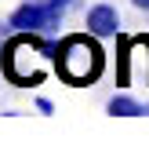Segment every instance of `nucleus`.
<instances>
[{
  "label": "nucleus",
  "instance_id": "1",
  "mask_svg": "<svg viewBox=\"0 0 149 146\" xmlns=\"http://www.w3.org/2000/svg\"><path fill=\"white\" fill-rule=\"evenodd\" d=\"M55 69L65 84H91L102 77L106 69V51L98 48V36L91 33H73L58 40V55H55Z\"/></svg>",
  "mask_w": 149,
  "mask_h": 146
},
{
  "label": "nucleus",
  "instance_id": "2",
  "mask_svg": "<svg viewBox=\"0 0 149 146\" xmlns=\"http://www.w3.org/2000/svg\"><path fill=\"white\" fill-rule=\"evenodd\" d=\"M62 15L51 0H22L11 15H7V33H47V29L62 26Z\"/></svg>",
  "mask_w": 149,
  "mask_h": 146
},
{
  "label": "nucleus",
  "instance_id": "3",
  "mask_svg": "<svg viewBox=\"0 0 149 146\" xmlns=\"http://www.w3.org/2000/svg\"><path fill=\"white\" fill-rule=\"evenodd\" d=\"M84 26L98 40H113V36H120V15H116L113 4H95V7H87Z\"/></svg>",
  "mask_w": 149,
  "mask_h": 146
},
{
  "label": "nucleus",
  "instance_id": "4",
  "mask_svg": "<svg viewBox=\"0 0 149 146\" xmlns=\"http://www.w3.org/2000/svg\"><path fill=\"white\" fill-rule=\"evenodd\" d=\"M106 113H113V117H149V106L131 99V95H113L106 102Z\"/></svg>",
  "mask_w": 149,
  "mask_h": 146
},
{
  "label": "nucleus",
  "instance_id": "5",
  "mask_svg": "<svg viewBox=\"0 0 149 146\" xmlns=\"http://www.w3.org/2000/svg\"><path fill=\"white\" fill-rule=\"evenodd\" d=\"M36 110H40V113H55V106H51V99H36Z\"/></svg>",
  "mask_w": 149,
  "mask_h": 146
},
{
  "label": "nucleus",
  "instance_id": "6",
  "mask_svg": "<svg viewBox=\"0 0 149 146\" xmlns=\"http://www.w3.org/2000/svg\"><path fill=\"white\" fill-rule=\"evenodd\" d=\"M51 4H55V7H58V11H65V7H69V4H73V0H51Z\"/></svg>",
  "mask_w": 149,
  "mask_h": 146
},
{
  "label": "nucleus",
  "instance_id": "7",
  "mask_svg": "<svg viewBox=\"0 0 149 146\" xmlns=\"http://www.w3.org/2000/svg\"><path fill=\"white\" fill-rule=\"evenodd\" d=\"M131 4H135L138 11H149V0H131Z\"/></svg>",
  "mask_w": 149,
  "mask_h": 146
}]
</instances>
